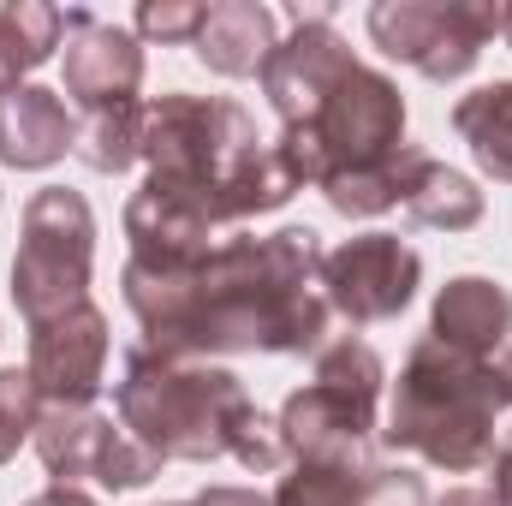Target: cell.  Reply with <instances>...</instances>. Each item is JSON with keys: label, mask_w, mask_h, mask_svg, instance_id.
I'll use <instances>...</instances> for the list:
<instances>
[{"label": "cell", "mask_w": 512, "mask_h": 506, "mask_svg": "<svg viewBox=\"0 0 512 506\" xmlns=\"http://www.w3.org/2000/svg\"><path fill=\"white\" fill-rule=\"evenodd\" d=\"M322 239L310 227H280L274 239H227L179 274H149L126 262V304L155 358H215V352H322L328 298L316 292Z\"/></svg>", "instance_id": "1"}, {"label": "cell", "mask_w": 512, "mask_h": 506, "mask_svg": "<svg viewBox=\"0 0 512 506\" xmlns=\"http://www.w3.org/2000/svg\"><path fill=\"white\" fill-rule=\"evenodd\" d=\"M512 405V340L495 358H459L441 340H417L387 411L382 441L393 453H417L447 477L489 471L495 417Z\"/></svg>", "instance_id": "2"}, {"label": "cell", "mask_w": 512, "mask_h": 506, "mask_svg": "<svg viewBox=\"0 0 512 506\" xmlns=\"http://www.w3.org/2000/svg\"><path fill=\"white\" fill-rule=\"evenodd\" d=\"M120 423L161 465H209L239 453V435L256 417L245 381L221 364H179L155 352H131L120 370Z\"/></svg>", "instance_id": "3"}, {"label": "cell", "mask_w": 512, "mask_h": 506, "mask_svg": "<svg viewBox=\"0 0 512 506\" xmlns=\"http://www.w3.org/2000/svg\"><path fill=\"white\" fill-rule=\"evenodd\" d=\"M399 149H405V96L387 72L364 66V60L328 90V102L304 126H280V137H274V155L286 161L298 191L304 185L322 191L328 179L393 161Z\"/></svg>", "instance_id": "4"}, {"label": "cell", "mask_w": 512, "mask_h": 506, "mask_svg": "<svg viewBox=\"0 0 512 506\" xmlns=\"http://www.w3.org/2000/svg\"><path fill=\"white\" fill-rule=\"evenodd\" d=\"M262 149L256 120L227 102V96H161L149 102V126H143V161H149V179L143 185H161V191H185V197H203L227 227H233V209H227V191L239 179V167Z\"/></svg>", "instance_id": "5"}, {"label": "cell", "mask_w": 512, "mask_h": 506, "mask_svg": "<svg viewBox=\"0 0 512 506\" xmlns=\"http://www.w3.org/2000/svg\"><path fill=\"white\" fill-rule=\"evenodd\" d=\"M96 215L78 191L42 185L24 203V239L12 256V304L24 322H48L72 304H90Z\"/></svg>", "instance_id": "6"}, {"label": "cell", "mask_w": 512, "mask_h": 506, "mask_svg": "<svg viewBox=\"0 0 512 506\" xmlns=\"http://www.w3.org/2000/svg\"><path fill=\"white\" fill-rule=\"evenodd\" d=\"M501 30L495 0H382L370 6V36L387 60H405L429 84H453L477 66Z\"/></svg>", "instance_id": "7"}, {"label": "cell", "mask_w": 512, "mask_h": 506, "mask_svg": "<svg viewBox=\"0 0 512 506\" xmlns=\"http://www.w3.org/2000/svg\"><path fill=\"white\" fill-rule=\"evenodd\" d=\"M376 405L382 393L310 381L280 405V441L298 465H334V471H376Z\"/></svg>", "instance_id": "8"}, {"label": "cell", "mask_w": 512, "mask_h": 506, "mask_svg": "<svg viewBox=\"0 0 512 506\" xmlns=\"http://www.w3.org/2000/svg\"><path fill=\"white\" fill-rule=\"evenodd\" d=\"M36 453L48 465L54 483H84L96 477L102 489H143L149 477H161V459L149 447H137L126 435V423L102 417V411H66V405H48L42 423H36Z\"/></svg>", "instance_id": "9"}, {"label": "cell", "mask_w": 512, "mask_h": 506, "mask_svg": "<svg viewBox=\"0 0 512 506\" xmlns=\"http://www.w3.org/2000/svg\"><path fill=\"white\" fill-rule=\"evenodd\" d=\"M417 280H423V256L393 233H364L346 239L340 251H322V274H316L328 310L346 316L352 328L393 322L417 298Z\"/></svg>", "instance_id": "10"}, {"label": "cell", "mask_w": 512, "mask_h": 506, "mask_svg": "<svg viewBox=\"0 0 512 506\" xmlns=\"http://www.w3.org/2000/svg\"><path fill=\"white\" fill-rule=\"evenodd\" d=\"M30 381L42 405L84 411L108 381V316L96 304H72L48 322H30Z\"/></svg>", "instance_id": "11"}, {"label": "cell", "mask_w": 512, "mask_h": 506, "mask_svg": "<svg viewBox=\"0 0 512 506\" xmlns=\"http://www.w3.org/2000/svg\"><path fill=\"white\" fill-rule=\"evenodd\" d=\"M352 66H358V54L346 48V36L322 12H298L292 36L274 42V54L262 60L256 78H262V96L280 114V126H304Z\"/></svg>", "instance_id": "12"}, {"label": "cell", "mask_w": 512, "mask_h": 506, "mask_svg": "<svg viewBox=\"0 0 512 506\" xmlns=\"http://www.w3.org/2000/svg\"><path fill=\"white\" fill-rule=\"evenodd\" d=\"M227 233H233V227H227L203 197H185V191L143 185V191L126 203L131 268H149V274L197 268L215 245H227Z\"/></svg>", "instance_id": "13"}, {"label": "cell", "mask_w": 512, "mask_h": 506, "mask_svg": "<svg viewBox=\"0 0 512 506\" xmlns=\"http://www.w3.org/2000/svg\"><path fill=\"white\" fill-rule=\"evenodd\" d=\"M143 90V48L120 24L90 18L84 6L66 12V96L96 108H126Z\"/></svg>", "instance_id": "14"}, {"label": "cell", "mask_w": 512, "mask_h": 506, "mask_svg": "<svg viewBox=\"0 0 512 506\" xmlns=\"http://www.w3.org/2000/svg\"><path fill=\"white\" fill-rule=\"evenodd\" d=\"M429 340H441L459 358H495L512 340V298L483 274L447 280L429 310Z\"/></svg>", "instance_id": "15"}, {"label": "cell", "mask_w": 512, "mask_h": 506, "mask_svg": "<svg viewBox=\"0 0 512 506\" xmlns=\"http://www.w3.org/2000/svg\"><path fill=\"white\" fill-rule=\"evenodd\" d=\"M78 143V126L60 102V90L48 84H18L0 96V161L18 173H42L54 167L66 149Z\"/></svg>", "instance_id": "16"}, {"label": "cell", "mask_w": 512, "mask_h": 506, "mask_svg": "<svg viewBox=\"0 0 512 506\" xmlns=\"http://www.w3.org/2000/svg\"><path fill=\"white\" fill-rule=\"evenodd\" d=\"M191 48L209 72L251 78L274 54V12L256 6V0H215V6H203V30H197Z\"/></svg>", "instance_id": "17"}, {"label": "cell", "mask_w": 512, "mask_h": 506, "mask_svg": "<svg viewBox=\"0 0 512 506\" xmlns=\"http://www.w3.org/2000/svg\"><path fill=\"white\" fill-rule=\"evenodd\" d=\"M66 36V12L42 6V0H6L0 6V96L18 90L24 72H36L42 60H54Z\"/></svg>", "instance_id": "18"}, {"label": "cell", "mask_w": 512, "mask_h": 506, "mask_svg": "<svg viewBox=\"0 0 512 506\" xmlns=\"http://www.w3.org/2000/svg\"><path fill=\"white\" fill-rule=\"evenodd\" d=\"M423 161H429V155L405 143L393 161H376V167H364V173H340V179H328L322 197H328L340 215H352V221H370V215H387V209H405V197H411Z\"/></svg>", "instance_id": "19"}, {"label": "cell", "mask_w": 512, "mask_h": 506, "mask_svg": "<svg viewBox=\"0 0 512 506\" xmlns=\"http://www.w3.org/2000/svg\"><path fill=\"white\" fill-rule=\"evenodd\" d=\"M453 131L471 143V155H477V167H483L489 179L512 185V78L459 96V108H453Z\"/></svg>", "instance_id": "20"}, {"label": "cell", "mask_w": 512, "mask_h": 506, "mask_svg": "<svg viewBox=\"0 0 512 506\" xmlns=\"http://www.w3.org/2000/svg\"><path fill=\"white\" fill-rule=\"evenodd\" d=\"M405 215H411L417 227L471 233V227L483 221V191H477L465 173H453V167H441V161H423V173H417V185H411V197H405Z\"/></svg>", "instance_id": "21"}, {"label": "cell", "mask_w": 512, "mask_h": 506, "mask_svg": "<svg viewBox=\"0 0 512 506\" xmlns=\"http://www.w3.org/2000/svg\"><path fill=\"white\" fill-rule=\"evenodd\" d=\"M143 126H149V102H126V108H96L78 126V155L96 173H126L131 161H143Z\"/></svg>", "instance_id": "22"}, {"label": "cell", "mask_w": 512, "mask_h": 506, "mask_svg": "<svg viewBox=\"0 0 512 506\" xmlns=\"http://www.w3.org/2000/svg\"><path fill=\"white\" fill-rule=\"evenodd\" d=\"M364 477L358 471H334V465H298L292 477H280V489H274L268 506H358Z\"/></svg>", "instance_id": "23"}, {"label": "cell", "mask_w": 512, "mask_h": 506, "mask_svg": "<svg viewBox=\"0 0 512 506\" xmlns=\"http://www.w3.org/2000/svg\"><path fill=\"white\" fill-rule=\"evenodd\" d=\"M42 411H48V405H42L30 370H0V465L18 459V447L36 435Z\"/></svg>", "instance_id": "24"}, {"label": "cell", "mask_w": 512, "mask_h": 506, "mask_svg": "<svg viewBox=\"0 0 512 506\" xmlns=\"http://www.w3.org/2000/svg\"><path fill=\"white\" fill-rule=\"evenodd\" d=\"M197 30H203V6H191V0H143L137 6V36L197 42Z\"/></svg>", "instance_id": "25"}, {"label": "cell", "mask_w": 512, "mask_h": 506, "mask_svg": "<svg viewBox=\"0 0 512 506\" xmlns=\"http://www.w3.org/2000/svg\"><path fill=\"white\" fill-rule=\"evenodd\" d=\"M358 506H429V489H423V477L417 471H405V465H376L370 477H364V495Z\"/></svg>", "instance_id": "26"}, {"label": "cell", "mask_w": 512, "mask_h": 506, "mask_svg": "<svg viewBox=\"0 0 512 506\" xmlns=\"http://www.w3.org/2000/svg\"><path fill=\"white\" fill-rule=\"evenodd\" d=\"M489 471H495V483H489V495L501 506H512V429H507V441L495 447V459H489Z\"/></svg>", "instance_id": "27"}, {"label": "cell", "mask_w": 512, "mask_h": 506, "mask_svg": "<svg viewBox=\"0 0 512 506\" xmlns=\"http://www.w3.org/2000/svg\"><path fill=\"white\" fill-rule=\"evenodd\" d=\"M24 506H102V501L84 495V489H72V483H54V489H42L36 501H24Z\"/></svg>", "instance_id": "28"}, {"label": "cell", "mask_w": 512, "mask_h": 506, "mask_svg": "<svg viewBox=\"0 0 512 506\" xmlns=\"http://www.w3.org/2000/svg\"><path fill=\"white\" fill-rule=\"evenodd\" d=\"M197 506H268V501H262L256 489H203Z\"/></svg>", "instance_id": "29"}, {"label": "cell", "mask_w": 512, "mask_h": 506, "mask_svg": "<svg viewBox=\"0 0 512 506\" xmlns=\"http://www.w3.org/2000/svg\"><path fill=\"white\" fill-rule=\"evenodd\" d=\"M429 506H501L489 489H447L441 501H429Z\"/></svg>", "instance_id": "30"}, {"label": "cell", "mask_w": 512, "mask_h": 506, "mask_svg": "<svg viewBox=\"0 0 512 506\" xmlns=\"http://www.w3.org/2000/svg\"><path fill=\"white\" fill-rule=\"evenodd\" d=\"M501 36L512 42V6H501Z\"/></svg>", "instance_id": "31"}, {"label": "cell", "mask_w": 512, "mask_h": 506, "mask_svg": "<svg viewBox=\"0 0 512 506\" xmlns=\"http://www.w3.org/2000/svg\"><path fill=\"white\" fill-rule=\"evenodd\" d=\"M179 506H197V501H179Z\"/></svg>", "instance_id": "32"}]
</instances>
